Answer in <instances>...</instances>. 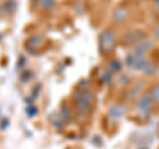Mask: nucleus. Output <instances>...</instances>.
Returning <instances> with one entry per match:
<instances>
[{"label":"nucleus","mask_w":159,"mask_h":149,"mask_svg":"<svg viewBox=\"0 0 159 149\" xmlns=\"http://www.w3.org/2000/svg\"><path fill=\"white\" fill-rule=\"evenodd\" d=\"M141 84H142V82H139L138 84H135V87H134L133 90L130 91V96H129V98H130V99H134V98H135L137 92L139 91V88H141Z\"/></svg>","instance_id":"f8f14e48"},{"label":"nucleus","mask_w":159,"mask_h":149,"mask_svg":"<svg viewBox=\"0 0 159 149\" xmlns=\"http://www.w3.org/2000/svg\"><path fill=\"white\" fill-rule=\"evenodd\" d=\"M93 95L89 91H80V95L76 96V102L78 106V110L82 112H88L90 110V103H92Z\"/></svg>","instance_id":"7ed1b4c3"},{"label":"nucleus","mask_w":159,"mask_h":149,"mask_svg":"<svg viewBox=\"0 0 159 149\" xmlns=\"http://www.w3.org/2000/svg\"><path fill=\"white\" fill-rule=\"evenodd\" d=\"M154 3H155V4H157V6L159 7V0H154Z\"/></svg>","instance_id":"2eb2a0df"},{"label":"nucleus","mask_w":159,"mask_h":149,"mask_svg":"<svg viewBox=\"0 0 159 149\" xmlns=\"http://www.w3.org/2000/svg\"><path fill=\"white\" fill-rule=\"evenodd\" d=\"M151 107H152V96L150 95V94H143V95L141 96V99H139V102L137 104V110L138 112L141 113V115L146 116L150 113L151 111Z\"/></svg>","instance_id":"20e7f679"},{"label":"nucleus","mask_w":159,"mask_h":149,"mask_svg":"<svg viewBox=\"0 0 159 149\" xmlns=\"http://www.w3.org/2000/svg\"><path fill=\"white\" fill-rule=\"evenodd\" d=\"M56 2L54 0H41V6L44 9H52L54 7Z\"/></svg>","instance_id":"9b49d317"},{"label":"nucleus","mask_w":159,"mask_h":149,"mask_svg":"<svg viewBox=\"0 0 159 149\" xmlns=\"http://www.w3.org/2000/svg\"><path fill=\"white\" fill-rule=\"evenodd\" d=\"M15 8H16V2L15 0H7V2H4V11L7 13H13Z\"/></svg>","instance_id":"1a4fd4ad"},{"label":"nucleus","mask_w":159,"mask_h":149,"mask_svg":"<svg viewBox=\"0 0 159 149\" xmlns=\"http://www.w3.org/2000/svg\"><path fill=\"white\" fill-rule=\"evenodd\" d=\"M121 67H122V63L119 61H117V59H114V61H111L110 63H109V70H110L111 73L119 71V70H121Z\"/></svg>","instance_id":"9d476101"},{"label":"nucleus","mask_w":159,"mask_h":149,"mask_svg":"<svg viewBox=\"0 0 159 149\" xmlns=\"http://www.w3.org/2000/svg\"><path fill=\"white\" fill-rule=\"evenodd\" d=\"M146 37V34L143 32H127L125 36L122 37L123 45H133V44H139L143 41V38Z\"/></svg>","instance_id":"39448f33"},{"label":"nucleus","mask_w":159,"mask_h":149,"mask_svg":"<svg viewBox=\"0 0 159 149\" xmlns=\"http://www.w3.org/2000/svg\"><path fill=\"white\" fill-rule=\"evenodd\" d=\"M129 16V9L125 7H119L113 12V20L114 21H122Z\"/></svg>","instance_id":"6e6552de"},{"label":"nucleus","mask_w":159,"mask_h":149,"mask_svg":"<svg viewBox=\"0 0 159 149\" xmlns=\"http://www.w3.org/2000/svg\"><path fill=\"white\" fill-rule=\"evenodd\" d=\"M141 149H147V148H141Z\"/></svg>","instance_id":"dca6fc26"},{"label":"nucleus","mask_w":159,"mask_h":149,"mask_svg":"<svg viewBox=\"0 0 159 149\" xmlns=\"http://www.w3.org/2000/svg\"><path fill=\"white\" fill-rule=\"evenodd\" d=\"M126 63L129 67H133L138 71H143L146 74H154L155 73V67L150 62V59H147L145 56L137 54L131 52L130 54H127L126 57Z\"/></svg>","instance_id":"f257e3e1"},{"label":"nucleus","mask_w":159,"mask_h":149,"mask_svg":"<svg viewBox=\"0 0 159 149\" xmlns=\"http://www.w3.org/2000/svg\"><path fill=\"white\" fill-rule=\"evenodd\" d=\"M127 112V108L125 104H121V103H118V104H114V106H111L110 108H109V116H110L111 119H121L125 113Z\"/></svg>","instance_id":"423d86ee"},{"label":"nucleus","mask_w":159,"mask_h":149,"mask_svg":"<svg viewBox=\"0 0 159 149\" xmlns=\"http://www.w3.org/2000/svg\"><path fill=\"white\" fill-rule=\"evenodd\" d=\"M152 98L157 100V103L159 104V86H155L152 90Z\"/></svg>","instance_id":"ddd939ff"},{"label":"nucleus","mask_w":159,"mask_h":149,"mask_svg":"<svg viewBox=\"0 0 159 149\" xmlns=\"http://www.w3.org/2000/svg\"><path fill=\"white\" fill-rule=\"evenodd\" d=\"M116 44V36L111 29H105L99 36V48L103 53H109L113 50Z\"/></svg>","instance_id":"f03ea898"},{"label":"nucleus","mask_w":159,"mask_h":149,"mask_svg":"<svg viewBox=\"0 0 159 149\" xmlns=\"http://www.w3.org/2000/svg\"><path fill=\"white\" fill-rule=\"evenodd\" d=\"M151 48H152V44L150 41H141L139 44H137V45L134 46V53L143 56V54L147 53Z\"/></svg>","instance_id":"0eeeda50"},{"label":"nucleus","mask_w":159,"mask_h":149,"mask_svg":"<svg viewBox=\"0 0 159 149\" xmlns=\"http://www.w3.org/2000/svg\"><path fill=\"white\" fill-rule=\"evenodd\" d=\"M155 36H157V37H159V27L155 29Z\"/></svg>","instance_id":"4468645a"}]
</instances>
